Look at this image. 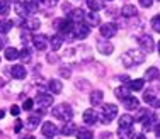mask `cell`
<instances>
[{"label":"cell","mask_w":160,"mask_h":139,"mask_svg":"<svg viewBox=\"0 0 160 139\" xmlns=\"http://www.w3.org/2000/svg\"><path fill=\"white\" fill-rule=\"evenodd\" d=\"M10 114L16 115V117L19 115V107H17V105H12V107H10Z\"/></svg>","instance_id":"cell-47"},{"label":"cell","mask_w":160,"mask_h":139,"mask_svg":"<svg viewBox=\"0 0 160 139\" xmlns=\"http://www.w3.org/2000/svg\"><path fill=\"white\" fill-rule=\"evenodd\" d=\"M158 78V68H155V66H152V68H148L145 71V80L152 81V80H157Z\"/></svg>","instance_id":"cell-30"},{"label":"cell","mask_w":160,"mask_h":139,"mask_svg":"<svg viewBox=\"0 0 160 139\" xmlns=\"http://www.w3.org/2000/svg\"><path fill=\"white\" fill-rule=\"evenodd\" d=\"M3 85H5V80H3V78H2V76H0V88H2V87H3Z\"/></svg>","instance_id":"cell-49"},{"label":"cell","mask_w":160,"mask_h":139,"mask_svg":"<svg viewBox=\"0 0 160 139\" xmlns=\"http://www.w3.org/2000/svg\"><path fill=\"white\" fill-rule=\"evenodd\" d=\"M36 102L41 109H46V107H49V105H53V97L49 95V93H39L38 99H36Z\"/></svg>","instance_id":"cell-11"},{"label":"cell","mask_w":160,"mask_h":139,"mask_svg":"<svg viewBox=\"0 0 160 139\" xmlns=\"http://www.w3.org/2000/svg\"><path fill=\"white\" fill-rule=\"evenodd\" d=\"M87 5H89L90 9H92V12H96V10L102 9L104 2H102V0H89V2H87Z\"/></svg>","instance_id":"cell-37"},{"label":"cell","mask_w":160,"mask_h":139,"mask_svg":"<svg viewBox=\"0 0 160 139\" xmlns=\"http://www.w3.org/2000/svg\"><path fill=\"white\" fill-rule=\"evenodd\" d=\"M148 115H150V112H148L147 109H140V110H138V114H136L133 119H135V122H136V121H138V122H143L145 119L148 117Z\"/></svg>","instance_id":"cell-36"},{"label":"cell","mask_w":160,"mask_h":139,"mask_svg":"<svg viewBox=\"0 0 160 139\" xmlns=\"http://www.w3.org/2000/svg\"><path fill=\"white\" fill-rule=\"evenodd\" d=\"M73 27H75V22H72L70 19H63V21L58 22V31L62 32V36L68 34V32H73Z\"/></svg>","instance_id":"cell-9"},{"label":"cell","mask_w":160,"mask_h":139,"mask_svg":"<svg viewBox=\"0 0 160 139\" xmlns=\"http://www.w3.org/2000/svg\"><path fill=\"white\" fill-rule=\"evenodd\" d=\"M43 115H44L43 110H38L34 115H31V117L28 119V127H31V129L38 127V126H39V122H41V117H43Z\"/></svg>","instance_id":"cell-16"},{"label":"cell","mask_w":160,"mask_h":139,"mask_svg":"<svg viewBox=\"0 0 160 139\" xmlns=\"http://www.w3.org/2000/svg\"><path fill=\"white\" fill-rule=\"evenodd\" d=\"M121 59H123V65L129 68L133 65H140V63L145 61V53L140 49H129L128 53H124Z\"/></svg>","instance_id":"cell-1"},{"label":"cell","mask_w":160,"mask_h":139,"mask_svg":"<svg viewBox=\"0 0 160 139\" xmlns=\"http://www.w3.org/2000/svg\"><path fill=\"white\" fill-rule=\"evenodd\" d=\"M48 88H49V92H51V93H62L63 85H62V81H60V80H49Z\"/></svg>","instance_id":"cell-26"},{"label":"cell","mask_w":160,"mask_h":139,"mask_svg":"<svg viewBox=\"0 0 160 139\" xmlns=\"http://www.w3.org/2000/svg\"><path fill=\"white\" fill-rule=\"evenodd\" d=\"M138 104H140L138 99H136V97H131V95L123 100V105L128 109V110H136V109H138Z\"/></svg>","instance_id":"cell-22"},{"label":"cell","mask_w":160,"mask_h":139,"mask_svg":"<svg viewBox=\"0 0 160 139\" xmlns=\"http://www.w3.org/2000/svg\"><path fill=\"white\" fill-rule=\"evenodd\" d=\"M39 25H41L39 19H26L24 21V29H28V31H38Z\"/></svg>","instance_id":"cell-19"},{"label":"cell","mask_w":160,"mask_h":139,"mask_svg":"<svg viewBox=\"0 0 160 139\" xmlns=\"http://www.w3.org/2000/svg\"><path fill=\"white\" fill-rule=\"evenodd\" d=\"M85 17H87V14L83 12L82 9H73L70 12V17H68V19H70L72 22H75V24H78V22H83V19H85Z\"/></svg>","instance_id":"cell-15"},{"label":"cell","mask_w":160,"mask_h":139,"mask_svg":"<svg viewBox=\"0 0 160 139\" xmlns=\"http://www.w3.org/2000/svg\"><path fill=\"white\" fill-rule=\"evenodd\" d=\"M158 54H160V43H158Z\"/></svg>","instance_id":"cell-54"},{"label":"cell","mask_w":160,"mask_h":139,"mask_svg":"<svg viewBox=\"0 0 160 139\" xmlns=\"http://www.w3.org/2000/svg\"><path fill=\"white\" fill-rule=\"evenodd\" d=\"M22 139H34L32 136H28V137H22Z\"/></svg>","instance_id":"cell-53"},{"label":"cell","mask_w":160,"mask_h":139,"mask_svg":"<svg viewBox=\"0 0 160 139\" xmlns=\"http://www.w3.org/2000/svg\"><path fill=\"white\" fill-rule=\"evenodd\" d=\"M2 48H3V41L0 39V49H2Z\"/></svg>","instance_id":"cell-52"},{"label":"cell","mask_w":160,"mask_h":139,"mask_svg":"<svg viewBox=\"0 0 160 139\" xmlns=\"http://www.w3.org/2000/svg\"><path fill=\"white\" fill-rule=\"evenodd\" d=\"M85 19H87V22H89V25H99V22H101V17H99L96 12H90Z\"/></svg>","instance_id":"cell-35"},{"label":"cell","mask_w":160,"mask_h":139,"mask_svg":"<svg viewBox=\"0 0 160 139\" xmlns=\"http://www.w3.org/2000/svg\"><path fill=\"white\" fill-rule=\"evenodd\" d=\"M19 59L24 63H29L31 61V51L28 49V48H22L21 51H19Z\"/></svg>","instance_id":"cell-32"},{"label":"cell","mask_w":160,"mask_h":139,"mask_svg":"<svg viewBox=\"0 0 160 139\" xmlns=\"http://www.w3.org/2000/svg\"><path fill=\"white\" fill-rule=\"evenodd\" d=\"M133 124H135V119H133V115L129 114H123L119 119V127H133Z\"/></svg>","instance_id":"cell-25"},{"label":"cell","mask_w":160,"mask_h":139,"mask_svg":"<svg viewBox=\"0 0 160 139\" xmlns=\"http://www.w3.org/2000/svg\"><path fill=\"white\" fill-rule=\"evenodd\" d=\"M41 132L46 137H55L56 134L60 132V129H58V126H55L53 122H44L43 127H41Z\"/></svg>","instance_id":"cell-8"},{"label":"cell","mask_w":160,"mask_h":139,"mask_svg":"<svg viewBox=\"0 0 160 139\" xmlns=\"http://www.w3.org/2000/svg\"><path fill=\"white\" fill-rule=\"evenodd\" d=\"M152 29H153L155 32H160V14L152 19Z\"/></svg>","instance_id":"cell-39"},{"label":"cell","mask_w":160,"mask_h":139,"mask_svg":"<svg viewBox=\"0 0 160 139\" xmlns=\"http://www.w3.org/2000/svg\"><path fill=\"white\" fill-rule=\"evenodd\" d=\"M0 134H2V132H0Z\"/></svg>","instance_id":"cell-56"},{"label":"cell","mask_w":160,"mask_h":139,"mask_svg":"<svg viewBox=\"0 0 160 139\" xmlns=\"http://www.w3.org/2000/svg\"><path fill=\"white\" fill-rule=\"evenodd\" d=\"M158 117L155 114H150L147 119L143 121V127H145V131H155V127L158 126Z\"/></svg>","instance_id":"cell-10"},{"label":"cell","mask_w":160,"mask_h":139,"mask_svg":"<svg viewBox=\"0 0 160 139\" xmlns=\"http://www.w3.org/2000/svg\"><path fill=\"white\" fill-rule=\"evenodd\" d=\"M46 59H48V63H56V61H58V56H56V54H53V53H49Z\"/></svg>","instance_id":"cell-46"},{"label":"cell","mask_w":160,"mask_h":139,"mask_svg":"<svg viewBox=\"0 0 160 139\" xmlns=\"http://www.w3.org/2000/svg\"><path fill=\"white\" fill-rule=\"evenodd\" d=\"M43 5H46V7H55L56 3H58V0H39Z\"/></svg>","instance_id":"cell-44"},{"label":"cell","mask_w":160,"mask_h":139,"mask_svg":"<svg viewBox=\"0 0 160 139\" xmlns=\"http://www.w3.org/2000/svg\"><path fill=\"white\" fill-rule=\"evenodd\" d=\"M77 137L78 139H94V132L90 129H80L77 131Z\"/></svg>","instance_id":"cell-33"},{"label":"cell","mask_w":160,"mask_h":139,"mask_svg":"<svg viewBox=\"0 0 160 139\" xmlns=\"http://www.w3.org/2000/svg\"><path fill=\"white\" fill-rule=\"evenodd\" d=\"M14 27V22L9 21V19H2L0 21V32L2 34H7V32H10V29Z\"/></svg>","instance_id":"cell-27"},{"label":"cell","mask_w":160,"mask_h":139,"mask_svg":"<svg viewBox=\"0 0 160 139\" xmlns=\"http://www.w3.org/2000/svg\"><path fill=\"white\" fill-rule=\"evenodd\" d=\"M10 75H12V78H16V80H24L28 71H26V68L22 65H14L12 70H10Z\"/></svg>","instance_id":"cell-12"},{"label":"cell","mask_w":160,"mask_h":139,"mask_svg":"<svg viewBox=\"0 0 160 139\" xmlns=\"http://www.w3.org/2000/svg\"><path fill=\"white\" fill-rule=\"evenodd\" d=\"M5 59H19V51L16 49V48H7L5 49Z\"/></svg>","instance_id":"cell-34"},{"label":"cell","mask_w":160,"mask_h":139,"mask_svg":"<svg viewBox=\"0 0 160 139\" xmlns=\"http://www.w3.org/2000/svg\"><path fill=\"white\" fill-rule=\"evenodd\" d=\"M118 115V105L114 104H106L102 107V122L104 124H109L111 121H114Z\"/></svg>","instance_id":"cell-3"},{"label":"cell","mask_w":160,"mask_h":139,"mask_svg":"<svg viewBox=\"0 0 160 139\" xmlns=\"http://www.w3.org/2000/svg\"><path fill=\"white\" fill-rule=\"evenodd\" d=\"M135 139H145V136H143V134H136Z\"/></svg>","instance_id":"cell-50"},{"label":"cell","mask_w":160,"mask_h":139,"mask_svg":"<svg viewBox=\"0 0 160 139\" xmlns=\"http://www.w3.org/2000/svg\"><path fill=\"white\" fill-rule=\"evenodd\" d=\"M24 7L28 10V14H36L39 10V0H26Z\"/></svg>","instance_id":"cell-20"},{"label":"cell","mask_w":160,"mask_h":139,"mask_svg":"<svg viewBox=\"0 0 160 139\" xmlns=\"http://www.w3.org/2000/svg\"><path fill=\"white\" fill-rule=\"evenodd\" d=\"M49 46L53 48V51H58L63 46V36L62 34H55L49 37Z\"/></svg>","instance_id":"cell-18"},{"label":"cell","mask_w":160,"mask_h":139,"mask_svg":"<svg viewBox=\"0 0 160 139\" xmlns=\"http://www.w3.org/2000/svg\"><path fill=\"white\" fill-rule=\"evenodd\" d=\"M143 85H145V80L138 78V80H131V81H129V83H128V88L133 90V92H140V90L143 88Z\"/></svg>","instance_id":"cell-29"},{"label":"cell","mask_w":160,"mask_h":139,"mask_svg":"<svg viewBox=\"0 0 160 139\" xmlns=\"http://www.w3.org/2000/svg\"><path fill=\"white\" fill-rule=\"evenodd\" d=\"M53 115H55L58 121H63V122H70L72 117H73V110L68 104H60L56 107H53Z\"/></svg>","instance_id":"cell-2"},{"label":"cell","mask_w":160,"mask_h":139,"mask_svg":"<svg viewBox=\"0 0 160 139\" xmlns=\"http://www.w3.org/2000/svg\"><path fill=\"white\" fill-rule=\"evenodd\" d=\"M136 14H138V10H136L135 5H131V3H128V5H124L123 9H121V16L123 17H135Z\"/></svg>","instance_id":"cell-21"},{"label":"cell","mask_w":160,"mask_h":139,"mask_svg":"<svg viewBox=\"0 0 160 139\" xmlns=\"http://www.w3.org/2000/svg\"><path fill=\"white\" fill-rule=\"evenodd\" d=\"M3 115H5V112H3V110H0V119H3Z\"/></svg>","instance_id":"cell-51"},{"label":"cell","mask_w":160,"mask_h":139,"mask_svg":"<svg viewBox=\"0 0 160 139\" xmlns=\"http://www.w3.org/2000/svg\"><path fill=\"white\" fill-rule=\"evenodd\" d=\"M129 92H131V90H129L128 87H118L116 90H114V95H116L118 99L124 100V99H128V97H129Z\"/></svg>","instance_id":"cell-28"},{"label":"cell","mask_w":160,"mask_h":139,"mask_svg":"<svg viewBox=\"0 0 160 139\" xmlns=\"http://www.w3.org/2000/svg\"><path fill=\"white\" fill-rule=\"evenodd\" d=\"M102 99H104V93L101 92V90H94L92 93H90V104L96 107V105L102 104Z\"/></svg>","instance_id":"cell-24"},{"label":"cell","mask_w":160,"mask_h":139,"mask_svg":"<svg viewBox=\"0 0 160 139\" xmlns=\"http://www.w3.org/2000/svg\"><path fill=\"white\" fill-rule=\"evenodd\" d=\"M97 51L101 53V54H111L114 51V46L109 41H99L97 43Z\"/></svg>","instance_id":"cell-14"},{"label":"cell","mask_w":160,"mask_h":139,"mask_svg":"<svg viewBox=\"0 0 160 139\" xmlns=\"http://www.w3.org/2000/svg\"><path fill=\"white\" fill-rule=\"evenodd\" d=\"M60 75H62L63 78H70V76H72L70 68H65V66H63V68H60Z\"/></svg>","instance_id":"cell-41"},{"label":"cell","mask_w":160,"mask_h":139,"mask_svg":"<svg viewBox=\"0 0 160 139\" xmlns=\"http://www.w3.org/2000/svg\"><path fill=\"white\" fill-rule=\"evenodd\" d=\"M32 44L38 51H44L49 46V39L44 34H34L32 36Z\"/></svg>","instance_id":"cell-6"},{"label":"cell","mask_w":160,"mask_h":139,"mask_svg":"<svg viewBox=\"0 0 160 139\" xmlns=\"http://www.w3.org/2000/svg\"><path fill=\"white\" fill-rule=\"evenodd\" d=\"M21 131H22V121L17 119L16 124H14V132H21Z\"/></svg>","instance_id":"cell-45"},{"label":"cell","mask_w":160,"mask_h":139,"mask_svg":"<svg viewBox=\"0 0 160 139\" xmlns=\"http://www.w3.org/2000/svg\"><path fill=\"white\" fill-rule=\"evenodd\" d=\"M138 44L142 46V51L143 53H152L155 49V43H153V37L148 36V34H143L142 37H140Z\"/></svg>","instance_id":"cell-5"},{"label":"cell","mask_w":160,"mask_h":139,"mask_svg":"<svg viewBox=\"0 0 160 139\" xmlns=\"http://www.w3.org/2000/svg\"><path fill=\"white\" fill-rule=\"evenodd\" d=\"M89 34H90V25H87L85 22H78V24H75L73 37H77V39H85V37H89Z\"/></svg>","instance_id":"cell-4"},{"label":"cell","mask_w":160,"mask_h":139,"mask_svg":"<svg viewBox=\"0 0 160 139\" xmlns=\"http://www.w3.org/2000/svg\"><path fill=\"white\" fill-rule=\"evenodd\" d=\"M138 2L142 7H145V9H150V7L153 5V0H138Z\"/></svg>","instance_id":"cell-42"},{"label":"cell","mask_w":160,"mask_h":139,"mask_svg":"<svg viewBox=\"0 0 160 139\" xmlns=\"http://www.w3.org/2000/svg\"><path fill=\"white\" fill-rule=\"evenodd\" d=\"M97 119H99V114L94 109H87L85 112H83V122L85 124H89V126H92V124H96L97 122Z\"/></svg>","instance_id":"cell-13"},{"label":"cell","mask_w":160,"mask_h":139,"mask_svg":"<svg viewBox=\"0 0 160 139\" xmlns=\"http://www.w3.org/2000/svg\"><path fill=\"white\" fill-rule=\"evenodd\" d=\"M145 102L150 105V107H153V109L160 107V99L153 95V92H147V93H145Z\"/></svg>","instance_id":"cell-17"},{"label":"cell","mask_w":160,"mask_h":139,"mask_svg":"<svg viewBox=\"0 0 160 139\" xmlns=\"http://www.w3.org/2000/svg\"><path fill=\"white\" fill-rule=\"evenodd\" d=\"M131 134H133L131 127H119V129H118V136H119L121 139H129Z\"/></svg>","instance_id":"cell-31"},{"label":"cell","mask_w":160,"mask_h":139,"mask_svg":"<svg viewBox=\"0 0 160 139\" xmlns=\"http://www.w3.org/2000/svg\"><path fill=\"white\" fill-rule=\"evenodd\" d=\"M155 132H157V137H160V124L155 127Z\"/></svg>","instance_id":"cell-48"},{"label":"cell","mask_w":160,"mask_h":139,"mask_svg":"<svg viewBox=\"0 0 160 139\" xmlns=\"http://www.w3.org/2000/svg\"><path fill=\"white\" fill-rule=\"evenodd\" d=\"M14 9H16V12L19 14V16H22V17H26V16H28V10H26L24 3H17V5L14 7Z\"/></svg>","instance_id":"cell-40"},{"label":"cell","mask_w":160,"mask_h":139,"mask_svg":"<svg viewBox=\"0 0 160 139\" xmlns=\"http://www.w3.org/2000/svg\"><path fill=\"white\" fill-rule=\"evenodd\" d=\"M60 132H62L63 136H72V134L77 132V126H75L73 122H65V126L60 129Z\"/></svg>","instance_id":"cell-23"},{"label":"cell","mask_w":160,"mask_h":139,"mask_svg":"<svg viewBox=\"0 0 160 139\" xmlns=\"http://www.w3.org/2000/svg\"><path fill=\"white\" fill-rule=\"evenodd\" d=\"M32 100L31 99H28V100H24V104H22V107H24V110H32Z\"/></svg>","instance_id":"cell-43"},{"label":"cell","mask_w":160,"mask_h":139,"mask_svg":"<svg viewBox=\"0 0 160 139\" xmlns=\"http://www.w3.org/2000/svg\"><path fill=\"white\" fill-rule=\"evenodd\" d=\"M10 12V3L7 0H0V16H7Z\"/></svg>","instance_id":"cell-38"},{"label":"cell","mask_w":160,"mask_h":139,"mask_svg":"<svg viewBox=\"0 0 160 139\" xmlns=\"http://www.w3.org/2000/svg\"><path fill=\"white\" fill-rule=\"evenodd\" d=\"M116 32H118V25L114 24V22H106V24L101 25V36L104 37V39L112 37Z\"/></svg>","instance_id":"cell-7"},{"label":"cell","mask_w":160,"mask_h":139,"mask_svg":"<svg viewBox=\"0 0 160 139\" xmlns=\"http://www.w3.org/2000/svg\"><path fill=\"white\" fill-rule=\"evenodd\" d=\"M14 2H17V0H14Z\"/></svg>","instance_id":"cell-55"}]
</instances>
